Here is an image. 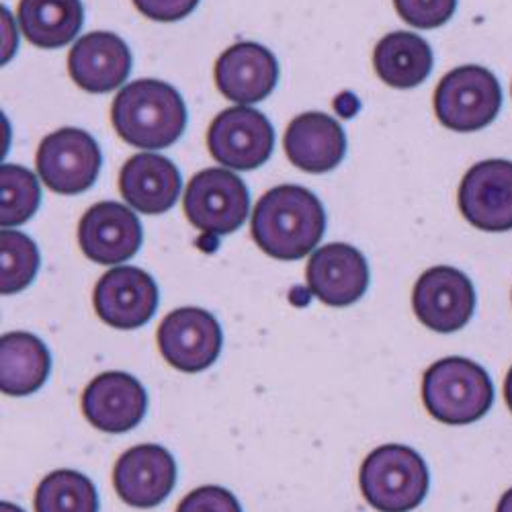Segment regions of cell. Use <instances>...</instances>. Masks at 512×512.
<instances>
[{
	"instance_id": "cell-1",
	"label": "cell",
	"mask_w": 512,
	"mask_h": 512,
	"mask_svg": "<svg viewBox=\"0 0 512 512\" xmlns=\"http://www.w3.org/2000/svg\"><path fill=\"white\" fill-rule=\"evenodd\" d=\"M252 238L277 261H300L322 240L326 213L306 187L279 185L267 191L252 213Z\"/></svg>"
},
{
	"instance_id": "cell-2",
	"label": "cell",
	"mask_w": 512,
	"mask_h": 512,
	"mask_svg": "<svg viewBox=\"0 0 512 512\" xmlns=\"http://www.w3.org/2000/svg\"><path fill=\"white\" fill-rule=\"evenodd\" d=\"M111 121L123 142L134 148L173 146L187 127V107L177 89L162 80H136L123 87L111 105Z\"/></svg>"
},
{
	"instance_id": "cell-3",
	"label": "cell",
	"mask_w": 512,
	"mask_h": 512,
	"mask_svg": "<svg viewBox=\"0 0 512 512\" xmlns=\"http://www.w3.org/2000/svg\"><path fill=\"white\" fill-rule=\"evenodd\" d=\"M422 402L429 414L449 426L478 422L494 404L488 371L463 357L433 363L422 377Z\"/></svg>"
},
{
	"instance_id": "cell-4",
	"label": "cell",
	"mask_w": 512,
	"mask_h": 512,
	"mask_svg": "<svg viewBox=\"0 0 512 512\" xmlns=\"http://www.w3.org/2000/svg\"><path fill=\"white\" fill-rule=\"evenodd\" d=\"M363 498L379 512H410L431 488V474L418 451L406 445H381L367 455L359 472Z\"/></svg>"
},
{
	"instance_id": "cell-5",
	"label": "cell",
	"mask_w": 512,
	"mask_h": 512,
	"mask_svg": "<svg viewBox=\"0 0 512 512\" xmlns=\"http://www.w3.org/2000/svg\"><path fill=\"white\" fill-rule=\"evenodd\" d=\"M502 107L498 78L484 66H459L445 74L435 91L437 119L451 132H478Z\"/></svg>"
},
{
	"instance_id": "cell-6",
	"label": "cell",
	"mask_w": 512,
	"mask_h": 512,
	"mask_svg": "<svg viewBox=\"0 0 512 512\" xmlns=\"http://www.w3.org/2000/svg\"><path fill=\"white\" fill-rule=\"evenodd\" d=\"M183 205L197 230L228 236L246 222L250 195L244 181L230 170L205 168L189 181Z\"/></svg>"
},
{
	"instance_id": "cell-7",
	"label": "cell",
	"mask_w": 512,
	"mask_h": 512,
	"mask_svg": "<svg viewBox=\"0 0 512 512\" xmlns=\"http://www.w3.org/2000/svg\"><path fill=\"white\" fill-rule=\"evenodd\" d=\"M35 164L39 179L54 193L78 195L95 185L103 154L91 134L64 127L41 140Z\"/></svg>"
},
{
	"instance_id": "cell-8",
	"label": "cell",
	"mask_w": 512,
	"mask_h": 512,
	"mask_svg": "<svg viewBox=\"0 0 512 512\" xmlns=\"http://www.w3.org/2000/svg\"><path fill=\"white\" fill-rule=\"evenodd\" d=\"M224 334L218 318L201 308H179L158 326V349L168 365L199 373L218 361Z\"/></svg>"
},
{
	"instance_id": "cell-9",
	"label": "cell",
	"mask_w": 512,
	"mask_h": 512,
	"mask_svg": "<svg viewBox=\"0 0 512 512\" xmlns=\"http://www.w3.org/2000/svg\"><path fill=\"white\" fill-rule=\"evenodd\" d=\"M275 146L271 121L256 109L232 107L211 121L207 148L220 164L236 170L263 166Z\"/></svg>"
},
{
	"instance_id": "cell-10",
	"label": "cell",
	"mask_w": 512,
	"mask_h": 512,
	"mask_svg": "<svg viewBox=\"0 0 512 512\" xmlns=\"http://www.w3.org/2000/svg\"><path fill=\"white\" fill-rule=\"evenodd\" d=\"M416 318L435 332H457L472 320L476 291L465 273L453 267H433L424 271L412 291Z\"/></svg>"
},
{
	"instance_id": "cell-11",
	"label": "cell",
	"mask_w": 512,
	"mask_h": 512,
	"mask_svg": "<svg viewBox=\"0 0 512 512\" xmlns=\"http://www.w3.org/2000/svg\"><path fill=\"white\" fill-rule=\"evenodd\" d=\"M463 218L484 232L512 230V162L484 160L467 170L459 185Z\"/></svg>"
},
{
	"instance_id": "cell-12",
	"label": "cell",
	"mask_w": 512,
	"mask_h": 512,
	"mask_svg": "<svg viewBox=\"0 0 512 512\" xmlns=\"http://www.w3.org/2000/svg\"><path fill=\"white\" fill-rule=\"evenodd\" d=\"M158 285L138 267H115L105 273L93 293L97 316L119 330H136L152 320L158 310Z\"/></svg>"
},
{
	"instance_id": "cell-13",
	"label": "cell",
	"mask_w": 512,
	"mask_h": 512,
	"mask_svg": "<svg viewBox=\"0 0 512 512\" xmlns=\"http://www.w3.org/2000/svg\"><path fill=\"white\" fill-rule=\"evenodd\" d=\"M144 240L136 213L117 201H101L84 213L78 224V244L97 265L127 263Z\"/></svg>"
},
{
	"instance_id": "cell-14",
	"label": "cell",
	"mask_w": 512,
	"mask_h": 512,
	"mask_svg": "<svg viewBox=\"0 0 512 512\" xmlns=\"http://www.w3.org/2000/svg\"><path fill=\"white\" fill-rule=\"evenodd\" d=\"M177 484V463L160 445L127 449L113 467L117 496L134 508H156Z\"/></svg>"
},
{
	"instance_id": "cell-15",
	"label": "cell",
	"mask_w": 512,
	"mask_h": 512,
	"mask_svg": "<svg viewBox=\"0 0 512 512\" xmlns=\"http://www.w3.org/2000/svg\"><path fill=\"white\" fill-rule=\"evenodd\" d=\"M148 410V394L142 383L123 371H107L95 377L82 394V412L95 429L121 435L136 429Z\"/></svg>"
},
{
	"instance_id": "cell-16",
	"label": "cell",
	"mask_w": 512,
	"mask_h": 512,
	"mask_svg": "<svg viewBox=\"0 0 512 512\" xmlns=\"http://www.w3.org/2000/svg\"><path fill=\"white\" fill-rule=\"evenodd\" d=\"M312 295L326 306L345 308L359 302L369 287V263L355 246L334 242L318 248L306 271Z\"/></svg>"
},
{
	"instance_id": "cell-17",
	"label": "cell",
	"mask_w": 512,
	"mask_h": 512,
	"mask_svg": "<svg viewBox=\"0 0 512 512\" xmlns=\"http://www.w3.org/2000/svg\"><path fill=\"white\" fill-rule=\"evenodd\" d=\"M279 80V64L271 50L254 41L228 48L216 62L218 91L238 105L265 101Z\"/></svg>"
},
{
	"instance_id": "cell-18",
	"label": "cell",
	"mask_w": 512,
	"mask_h": 512,
	"mask_svg": "<svg viewBox=\"0 0 512 512\" xmlns=\"http://www.w3.org/2000/svg\"><path fill=\"white\" fill-rule=\"evenodd\" d=\"M68 72L80 89L101 95L127 80L132 72V52L125 41L109 31L80 37L68 56Z\"/></svg>"
},
{
	"instance_id": "cell-19",
	"label": "cell",
	"mask_w": 512,
	"mask_h": 512,
	"mask_svg": "<svg viewBox=\"0 0 512 512\" xmlns=\"http://www.w3.org/2000/svg\"><path fill=\"white\" fill-rule=\"evenodd\" d=\"M285 154L291 164L320 175L334 170L347 154V136L336 119L324 113L297 115L285 132Z\"/></svg>"
},
{
	"instance_id": "cell-20",
	"label": "cell",
	"mask_w": 512,
	"mask_h": 512,
	"mask_svg": "<svg viewBox=\"0 0 512 512\" xmlns=\"http://www.w3.org/2000/svg\"><path fill=\"white\" fill-rule=\"evenodd\" d=\"M179 168L158 154H136L127 160L119 175L123 199L140 213L160 216L173 207L181 195Z\"/></svg>"
},
{
	"instance_id": "cell-21",
	"label": "cell",
	"mask_w": 512,
	"mask_h": 512,
	"mask_svg": "<svg viewBox=\"0 0 512 512\" xmlns=\"http://www.w3.org/2000/svg\"><path fill=\"white\" fill-rule=\"evenodd\" d=\"M52 371L44 340L31 332H9L0 338V390L5 396H31Z\"/></svg>"
},
{
	"instance_id": "cell-22",
	"label": "cell",
	"mask_w": 512,
	"mask_h": 512,
	"mask_svg": "<svg viewBox=\"0 0 512 512\" xmlns=\"http://www.w3.org/2000/svg\"><path fill=\"white\" fill-rule=\"evenodd\" d=\"M373 66L377 76L394 89H412L429 78L433 50L426 41L408 31H394L375 46Z\"/></svg>"
},
{
	"instance_id": "cell-23",
	"label": "cell",
	"mask_w": 512,
	"mask_h": 512,
	"mask_svg": "<svg viewBox=\"0 0 512 512\" xmlns=\"http://www.w3.org/2000/svg\"><path fill=\"white\" fill-rule=\"evenodd\" d=\"M84 23L80 0H21L19 25L27 41L41 50L68 46Z\"/></svg>"
},
{
	"instance_id": "cell-24",
	"label": "cell",
	"mask_w": 512,
	"mask_h": 512,
	"mask_svg": "<svg viewBox=\"0 0 512 512\" xmlns=\"http://www.w3.org/2000/svg\"><path fill=\"white\" fill-rule=\"evenodd\" d=\"M35 512H99V494L84 474L58 469L37 486Z\"/></svg>"
},
{
	"instance_id": "cell-25",
	"label": "cell",
	"mask_w": 512,
	"mask_h": 512,
	"mask_svg": "<svg viewBox=\"0 0 512 512\" xmlns=\"http://www.w3.org/2000/svg\"><path fill=\"white\" fill-rule=\"evenodd\" d=\"M41 203V189L31 170L19 164L0 166V224L15 228L29 222Z\"/></svg>"
},
{
	"instance_id": "cell-26",
	"label": "cell",
	"mask_w": 512,
	"mask_h": 512,
	"mask_svg": "<svg viewBox=\"0 0 512 512\" xmlns=\"http://www.w3.org/2000/svg\"><path fill=\"white\" fill-rule=\"evenodd\" d=\"M41 256L37 244L13 228L0 234V291L15 295L29 287L37 277Z\"/></svg>"
},
{
	"instance_id": "cell-27",
	"label": "cell",
	"mask_w": 512,
	"mask_h": 512,
	"mask_svg": "<svg viewBox=\"0 0 512 512\" xmlns=\"http://www.w3.org/2000/svg\"><path fill=\"white\" fill-rule=\"evenodd\" d=\"M394 7L408 25L435 29L455 15L457 0H394Z\"/></svg>"
},
{
	"instance_id": "cell-28",
	"label": "cell",
	"mask_w": 512,
	"mask_h": 512,
	"mask_svg": "<svg viewBox=\"0 0 512 512\" xmlns=\"http://www.w3.org/2000/svg\"><path fill=\"white\" fill-rule=\"evenodd\" d=\"M177 512H242L238 498L222 486H201L189 492Z\"/></svg>"
},
{
	"instance_id": "cell-29",
	"label": "cell",
	"mask_w": 512,
	"mask_h": 512,
	"mask_svg": "<svg viewBox=\"0 0 512 512\" xmlns=\"http://www.w3.org/2000/svg\"><path fill=\"white\" fill-rule=\"evenodd\" d=\"M134 7L148 19L160 23H173L189 17L199 0H132Z\"/></svg>"
},
{
	"instance_id": "cell-30",
	"label": "cell",
	"mask_w": 512,
	"mask_h": 512,
	"mask_svg": "<svg viewBox=\"0 0 512 512\" xmlns=\"http://www.w3.org/2000/svg\"><path fill=\"white\" fill-rule=\"evenodd\" d=\"M504 398H506V404H508V408L512 412V367H510V371H508V375L504 379Z\"/></svg>"
},
{
	"instance_id": "cell-31",
	"label": "cell",
	"mask_w": 512,
	"mask_h": 512,
	"mask_svg": "<svg viewBox=\"0 0 512 512\" xmlns=\"http://www.w3.org/2000/svg\"><path fill=\"white\" fill-rule=\"evenodd\" d=\"M496 512H512V488L508 492H504V496L498 502Z\"/></svg>"
},
{
	"instance_id": "cell-32",
	"label": "cell",
	"mask_w": 512,
	"mask_h": 512,
	"mask_svg": "<svg viewBox=\"0 0 512 512\" xmlns=\"http://www.w3.org/2000/svg\"><path fill=\"white\" fill-rule=\"evenodd\" d=\"M0 512H23L17 504H11V502H3L0 504Z\"/></svg>"
}]
</instances>
